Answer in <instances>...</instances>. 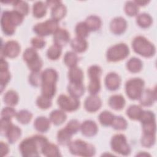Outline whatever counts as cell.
Returning <instances> with one entry per match:
<instances>
[{
    "instance_id": "54",
    "label": "cell",
    "mask_w": 157,
    "mask_h": 157,
    "mask_svg": "<svg viewBox=\"0 0 157 157\" xmlns=\"http://www.w3.org/2000/svg\"><path fill=\"white\" fill-rule=\"evenodd\" d=\"M137 6H145L146 4H147L150 1H134Z\"/></svg>"
},
{
    "instance_id": "9",
    "label": "cell",
    "mask_w": 157,
    "mask_h": 157,
    "mask_svg": "<svg viewBox=\"0 0 157 157\" xmlns=\"http://www.w3.org/2000/svg\"><path fill=\"white\" fill-rule=\"evenodd\" d=\"M23 58L31 72L40 71L42 66V61L35 48H26L23 53Z\"/></svg>"
},
{
    "instance_id": "30",
    "label": "cell",
    "mask_w": 157,
    "mask_h": 157,
    "mask_svg": "<svg viewBox=\"0 0 157 157\" xmlns=\"http://www.w3.org/2000/svg\"><path fill=\"white\" fill-rule=\"evenodd\" d=\"M85 22L90 31H96L99 29L102 24L101 18L96 15H90L88 17Z\"/></svg>"
},
{
    "instance_id": "42",
    "label": "cell",
    "mask_w": 157,
    "mask_h": 157,
    "mask_svg": "<svg viewBox=\"0 0 157 157\" xmlns=\"http://www.w3.org/2000/svg\"><path fill=\"white\" fill-rule=\"evenodd\" d=\"M10 79V74L8 68H0V86L1 93Z\"/></svg>"
},
{
    "instance_id": "47",
    "label": "cell",
    "mask_w": 157,
    "mask_h": 157,
    "mask_svg": "<svg viewBox=\"0 0 157 157\" xmlns=\"http://www.w3.org/2000/svg\"><path fill=\"white\" fill-rule=\"evenodd\" d=\"M29 82L31 85L39 86L42 82V73H40V71L31 72L29 76Z\"/></svg>"
},
{
    "instance_id": "25",
    "label": "cell",
    "mask_w": 157,
    "mask_h": 157,
    "mask_svg": "<svg viewBox=\"0 0 157 157\" xmlns=\"http://www.w3.org/2000/svg\"><path fill=\"white\" fill-rule=\"evenodd\" d=\"M50 120L45 117H38L34 122L35 129L40 132H45L50 128Z\"/></svg>"
},
{
    "instance_id": "41",
    "label": "cell",
    "mask_w": 157,
    "mask_h": 157,
    "mask_svg": "<svg viewBox=\"0 0 157 157\" xmlns=\"http://www.w3.org/2000/svg\"><path fill=\"white\" fill-rule=\"evenodd\" d=\"M90 33V30L86 26L85 22H80L75 26V33L77 37L85 39Z\"/></svg>"
},
{
    "instance_id": "40",
    "label": "cell",
    "mask_w": 157,
    "mask_h": 157,
    "mask_svg": "<svg viewBox=\"0 0 157 157\" xmlns=\"http://www.w3.org/2000/svg\"><path fill=\"white\" fill-rule=\"evenodd\" d=\"M32 113L27 110H21L16 114V118L21 124H26L29 123L32 119Z\"/></svg>"
},
{
    "instance_id": "16",
    "label": "cell",
    "mask_w": 157,
    "mask_h": 157,
    "mask_svg": "<svg viewBox=\"0 0 157 157\" xmlns=\"http://www.w3.org/2000/svg\"><path fill=\"white\" fill-rule=\"evenodd\" d=\"M127 22L124 18L119 17L113 18L110 23V29L112 33L116 35L123 34L126 29Z\"/></svg>"
},
{
    "instance_id": "5",
    "label": "cell",
    "mask_w": 157,
    "mask_h": 157,
    "mask_svg": "<svg viewBox=\"0 0 157 157\" xmlns=\"http://www.w3.org/2000/svg\"><path fill=\"white\" fill-rule=\"evenodd\" d=\"M68 147L70 152L74 155L88 157L94 155L96 153L94 145L80 139L70 142Z\"/></svg>"
},
{
    "instance_id": "27",
    "label": "cell",
    "mask_w": 157,
    "mask_h": 157,
    "mask_svg": "<svg viewBox=\"0 0 157 157\" xmlns=\"http://www.w3.org/2000/svg\"><path fill=\"white\" fill-rule=\"evenodd\" d=\"M72 135L73 134L65 127L58 131L57 133V140L61 145H68Z\"/></svg>"
},
{
    "instance_id": "10",
    "label": "cell",
    "mask_w": 157,
    "mask_h": 157,
    "mask_svg": "<svg viewBox=\"0 0 157 157\" xmlns=\"http://www.w3.org/2000/svg\"><path fill=\"white\" fill-rule=\"evenodd\" d=\"M112 150L121 155L127 156L131 153V148L127 142L126 137L122 134L114 135L110 141Z\"/></svg>"
},
{
    "instance_id": "51",
    "label": "cell",
    "mask_w": 157,
    "mask_h": 157,
    "mask_svg": "<svg viewBox=\"0 0 157 157\" xmlns=\"http://www.w3.org/2000/svg\"><path fill=\"white\" fill-rule=\"evenodd\" d=\"M31 43L33 48L35 49L42 48L45 45V41L44 40V39L42 37H39V36L33 37L31 40Z\"/></svg>"
},
{
    "instance_id": "39",
    "label": "cell",
    "mask_w": 157,
    "mask_h": 157,
    "mask_svg": "<svg viewBox=\"0 0 157 157\" xmlns=\"http://www.w3.org/2000/svg\"><path fill=\"white\" fill-rule=\"evenodd\" d=\"M13 10L18 12L23 16L28 15L29 13V6L28 3L23 1H13Z\"/></svg>"
},
{
    "instance_id": "22",
    "label": "cell",
    "mask_w": 157,
    "mask_h": 157,
    "mask_svg": "<svg viewBox=\"0 0 157 157\" xmlns=\"http://www.w3.org/2000/svg\"><path fill=\"white\" fill-rule=\"evenodd\" d=\"M21 134V131L20 128L12 124L6 132L4 136H6L9 143L13 144L18 140Z\"/></svg>"
},
{
    "instance_id": "17",
    "label": "cell",
    "mask_w": 157,
    "mask_h": 157,
    "mask_svg": "<svg viewBox=\"0 0 157 157\" xmlns=\"http://www.w3.org/2000/svg\"><path fill=\"white\" fill-rule=\"evenodd\" d=\"M139 99L140 100V104L143 106L148 107L152 105L156 99V89L144 90Z\"/></svg>"
},
{
    "instance_id": "18",
    "label": "cell",
    "mask_w": 157,
    "mask_h": 157,
    "mask_svg": "<svg viewBox=\"0 0 157 157\" xmlns=\"http://www.w3.org/2000/svg\"><path fill=\"white\" fill-rule=\"evenodd\" d=\"M70 40L69 33L65 29L58 28L53 34L54 44L61 47L66 45Z\"/></svg>"
},
{
    "instance_id": "4",
    "label": "cell",
    "mask_w": 157,
    "mask_h": 157,
    "mask_svg": "<svg viewBox=\"0 0 157 157\" xmlns=\"http://www.w3.org/2000/svg\"><path fill=\"white\" fill-rule=\"evenodd\" d=\"M132 47L136 53L144 57H151L156 53L155 45L144 36H139L136 37L132 40Z\"/></svg>"
},
{
    "instance_id": "19",
    "label": "cell",
    "mask_w": 157,
    "mask_h": 157,
    "mask_svg": "<svg viewBox=\"0 0 157 157\" xmlns=\"http://www.w3.org/2000/svg\"><path fill=\"white\" fill-rule=\"evenodd\" d=\"M121 84V78L115 72L109 73L105 78L106 88L110 91H115L118 89Z\"/></svg>"
},
{
    "instance_id": "50",
    "label": "cell",
    "mask_w": 157,
    "mask_h": 157,
    "mask_svg": "<svg viewBox=\"0 0 157 157\" xmlns=\"http://www.w3.org/2000/svg\"><path fill=\"white\" fill-rule=\"evenodd\" d=\"M142 124L143 132L144 134H155L156 132V121L144 123Z\"/></svg>"
},
{
    "instance_id": "24",
    "label": "cell",
    "mask_w": 157,
    "mask_h": 157,
    "mask_svg": "<svg viewBox=\"0 0 157 157\" xmlns=\"http://www.w3.org/2000/svg\"><path fill=\"white\" fill-rule=\"evenodd\" d=\"M108 103L112 109L115 110H120L124 107L126 102L123 96L120 94H115L109 98Z\"/></svg>"
},
{
    "instance_id": "37",
    "label": "cell",
    "mask_w": 157,
    "mask_h": 157,
    "mask_svg": "<svg viewBox=\"0 0 157 157\" xmlns=\"http://www.w3.org/2000/svg\"><path fill=\"white\" fill-rule=\"evenodd\" d=\"M78 61V58L77 54L73 52H67L64 56V64L70 68L75 67Z\"/></svg>"
},
{
    "instance_id": "20",
    "label": "cell",
    "mask_w": 157,
    "mask_h": 157,
    "mask_svg": "<svg viewBox=\"0 0 157 157\" xmlns=\"http://www.w3.org/2000/svg\"><path fill=\"white\" fill-rule=\"evenodd\" d=\"M80 129L83 136L90 137L97 134L98 128L94 121L92 120H86L80 124Z\"/></svg>"
},
{
    "instance_id": "53",
    "label": "cell",
    "mask_w": 157,
    "mask_h": 157,
    "mask_svg": "<svg viewBox=\"0 0 157 157\" xmlns=\"http://www.w3.org/2000/svg\"><path fill=\"white\" fill-rule=\"evenodd\" d=\"M9 148L7 144L4 143L3 142H1V153L2 156H6L9 153Z\"/></svg>"
},
{
    "instance_id": "46",
    "label": "cell",
    "mask_w": 157,
    "mask_h": 157,
    "mask_svg": "<svg viewBox=\"0 0 157 157\" xmlns=\"http://www.w3.org/2000/svg\"><path fill=\"white\" fill-rule=\"evenodd\" d=\"M156 141L155 134H143L140 142L141 144L147 148H150L152 147Z\"/></svg>"
},
{
    "instance_id": "14",
    "label": "cell",
    "mask_w": 157,
    "mask_h": 157,
    "mask_svg": "<svg viewBox=\"0 0 157 157\" xmlns=\"http://www.w3.org/2000/svg\"><path fill=\"white\" fill-rule=\"evenodd\" d=\"M20 52V45L15 40H9L1 48V56L14 58Z\"/></svg>"
},
{
    "instance_id": "35",
    "label": "cell",
    "mask_w": 157,
    "mask_h": 157,
    "mask_svg": "<svg viewBox=\"0 0 157 157\" xmlns=\"http://www.w3.org/2000/svg\"><path fill=\"white\" fill-rule=\"evenodd\" d=\"M142 112L143 110L139 105L134 104L130 105L128 108L126 110V115L131 120H139Z\"/></svg>"
},
{
    "instance_id": "44",
    "label": "cell",
    "mask_w": 157,
    "mask_h": 157,
    "mask_svg": "<svg viewBox=\"0 0 157 157\" xmlns=\"http://www.w3.org/2000/svg\"><path fill=\"white\" fill-rule=\"evenodd\" d=\"M124 11L129 17L136 16L139 12V7L134 1H128L124 6Z\"/></svg>"
},
{
    "instance_id": "23",
    "label": "cell",
    "mask_w": 157,
    "mask_h": 157,
    "mask_svg": "<svg viewBox=\"0 0 157 157\" xmlns=\"http://www.w3.org/2000/svg\"><path fill=\"white\" fill-rule=\"evenodd\" d=\"M41 152L44 155L48 157H58L61 156L59 150L57 145L48 142L43 146Z\"/></svg>"
},
{
    "instance_id": "6",
    "label": "cell",
    "mask_w": 157,
    "mask_h": 157,
    "mask_svg": "<svg viewBox=\"0 0 157 157\" xmlns=\"http://www.w3.org/2000/svg\"><path fill=\"white\" fill-rule=\"evenodd\" d=\"M144 81L140 78L128 80L125 85V91L128 98L132 100L139 99L144 91Z\"/></svg>"
},
{
    "instance_id": "34",
    "label": "cell",
    "mask_w": 157,
    "mask_h": 157,
    "mask_svg": "<svg viewBox=\"0 0 157 157\" xmlns=\"http://www.w3.org/2000/svg\"><path fill=\"white\" fill-rule=\"evenodd\" d=\"M19 100L18 94L14 90H9L4 96V102L9 106H14Z\"/></svg>"
},
{
    "instance_id": "3",
    "label": "cell",
    "mask_w": 157,
    "mask_h": 157,
    "mask_svg": "<svg viewBox=\"0 0 157 157\" xmlns=\"http://www.w3.org/2000/svg\"><path fill=\"white\" fill-rule=\"evenodd\" d=\"M58 75L52 68H47L42 72L41 92L42 94L52 98L56 93V83Z\"/></svg>"
},
{
    "instance_id": "8",
    "label": "cell",
    "mask_w": 157,
    "mask_h": 157,
    "mask_svg": "<svg viewBox=\"0 0 157 157\" xmlns=\"http://www.w3.org/2000/svg\"><path fill=\"white\" fill-rule=\"evenodd\" d=\"M102 73L101 68L98 65H93L88 69L90 78L88 91L90 94L96 95L101 90L100 77Z\"/></svg>"
},
{
    "instance_id": "43",
    "label": "cell",
    "mask_w": 157,
    "mask_h": 157,
    "mask_svg": "<svg viewBox=\"0 0 157 157\" xmlns=\"http://www.w3.org/2000/svg\"><path fill=\"white\" fill-rule=\"evenodd\" d=\"M111 126L116 130H124L128 126L126 120L122 117H115Z\"/></svg>"
},
{
    "instance_id": "13",
    "label": "cell",
    "mask_w": 157,
    "mask_h": 157,
    "mask_svg": "<svg viewBox=\"0 0 157 157\" xmlns=\"http://www.w3.org/2000/svg\"><path fill=\"white\" fill-rule=\"evenodd\" d=\"M47 7L52 9V18L58 21L61 20L66 14L67 10L66 6L59 1H48L46 2Z\"/></svg>"
},
{
    "instance_id": "52",
    "label": "cell",
    "mask_w": 157,
    "mask_h": 157,
    "mask_svg": "<svg viewBox=\"0 0 157 157\" xmlns=\"http://www.w3.org/2000/svg\"><path fill=\"white\" fill-rule=\"evenodd\" d=\"M12 124L10 120L2 118L1 119V132L2 134L4 135L6 132L9 128V127Z\"/></svg>"
},
{
    "instance_id": "33",
    "label": "cell",
    "mask_w": 157,
    "mask_h": 157,
    "mask_svg": "<svg viewBox=\"0 0 157 157\" xmlns=\"http://www.w3.org/2000/svg\"><path fill=\"white\" fill-rule=\"evenodd\" d=\"M136 22L137 25L142 28H147L151 25L153 19L149 14L142 13L137 15Z\"/></svg>"
},
{
    "instance_id": "12",
    "label": "cell",
    "mask_w": 157,
    "mask_h": 157,
    "mask_svg": "<svg viewBox=\"0 0 157 157\" xmlns=\"http://www.w3.org/2000/svg\"><path fill=\"white\" fill-rule=\"evenodd\" d=\"M57 103L59 107L64 111L72 112L78 109L80 101L78 98L68 96L65 94H61L58 96Z\"/></svg>"
},
{
    "instance_id": "2",
    "label": "cell",
    "mask_w": 157,
    "mask_h": 157,
    "mask_svg": "<svg viewBox=\"0 0 157 157\" xmlns=\"http://www.w3.org/2000/svg\"><path fill=\"white\" fill-rule=\"evenodd\" d=\"M24 16L18 12L13 10L4 11L1 16V25L3 33L7 36L13 34L15 28L23 21Z\"/></svg>"
},
{
    "instance_id": "21",
    "label": "cell",
    "mask_w": 157,
    "mask_h": 157,
    "mask_svg": "<svg viewBox=\"0 0 157 157\" xmlns=\"http://www.w3.org/2000/svg\"><path fill=\"white\" fill-rule=\"evenodd\" d=\"M67 91L70 96L76 98H79L84 94L85 87L83 83L69 82L67 86Z\"/></svg>"
},
{
    "instance_id": "36",
    "label": "cell",
    "mask_w": 157,
    "mask_h": 157,
    "mask_svg": "<svg viewBox=\"0 0 157 157\" xmlns=\"http://www.w3.org/2000/svg\"><path fill=\"white\" fill-rule=\"evenodd\" d=\"M62 47L54 44L48 48L47 52V56L51 60H56L60 57Z\"/></svg>"
},
{
    "instance_id": "1",
    "label": "cell",
    "mask_w": 157,
    "mask_h": 157,
    "mask_svg": "<svg viewBox=\"0 0 157 157\" xmlns=\"http://www.w3.org/2000/svg\"><path fill=\"white\" fill-rule=\"evenodd\" d=\"M47 139L40 135H35L24 139L19 145L21 155L24 157H37L39 156V150L48 142Z\"/></svg>"
},
{
    "instance_id": "32",
    "label": "cell",
    "mask_w": 157,
    "mask_h": 157,
    "mask_svg": "<svg viewBox=\"0 0 157 157\" xmlns=\"http://www.w3.org/2000/svg\"><path fill=\"white\" fill-rule=\"evenodd\" d=\"M142 66L143 64L142 61L136 57L130 58L126 64L128 70L132 73L139 72L142 70Z\"/></svg>"
},
{
    "instance_id": "48",
    "label": "cell",
    "mask_w": 157,
    "mask_h": 157,
    "mask_svg": "<svg viewBox=\"0 0 157 157\" xmlns=\"http://www.w3.org/2000/svg\"><path fill=\"white\" fill-rule=\"evenodd\" d=\"M16 111L13 108L10 106L6 107L3 108L1 111V118L10 120L12 117L16 116Z\"/></svg>"
},
{
    "instance_id": "31",
    "label": "cell",
    "mask_w": 157,
    "mask_h": 157,
    "mask_svg": "<svg viewBox=\"0 0 157 157\" xmlns=\"http://www.w3.org/2000/svg\"><path fill=\"white\" fill-rule=\"evenodd\" d=\"M47 6L46 3L42 1H37L33 4V13L34 17L40 18L44 17L47 12Z\"/></svg>"
},
{
    "instance_id": "7",
    "label": "cell",
    "mask_w": 157,
    "mask_h": 157,
    "mask_svg": "<svg viewBox=\"0 0 157 157\" xmlns=\"http://www.w3.org/2000/svg\"><path fill=\"white\" fill-rule=\"evenodd\" d=\"M129 53L128 45L124 43H120L110 47L106 54L107 61L117 62L126 58Z\"/></svg>"
},
{
    "instance_id": "28",
    "label": "cell",
    "mask_w": 157,
    "mask_h": 157,
    "mask_svg": "<svg viewBox=\"0 0 157 157\" xmlns=\"http://www.w3.org/2000/svg\"><path fill=\"white\" fill-rule=\"evenodd\" d=\"M71 46L74 52L77 53H82L86 50L88 44L85 39L76 37L71 40Z\"/></svg>"
},
{
    "instance_id": "55",
    "label": "cell",
    "mask_w": 157,
    "mask_h": 157,
    "mask_svg": "<svg viewBox=\"0 0 157 157\" xmlns=\"http://www.w3.org/2000/svg\"><path fill=\"white\" fill-rule=\"evenodd\" d=\"M138 155V156H144V155H145V156H150V155H148V154H147V153L145 154V153H140V154H139V155Z\"/></svg>"
},
{
    "instance_id": "38",
    "label": "cell",
    "mask_w": 157,
    "mask_h": 157,
    "mask_svg": "<svg viewBox=\"0 0 157 157\" xmlns=\"http://www.w3.org/2000/svg\"><path fill=\"white\" fill-rule=\"evenodd\" d=\"M115 116L110 112L107 110L102 112L99 115V121L100 123L104 126H111Z\"/></svg>"
},
{
    "instance_id": "26",
    "label": "cell",
    "mask_w": 157,
    "mask_h": 157,
    "mask_svg": "<svg viewBox=\"0 0 157 157\" xmlns=\"http://www.w3.org/2000/svg\"><path fill=\"white\" fill-rule=\"evenodd\" d=\"M67 116L63 110H54L50 114V120L55 125H60L66 120Z\"/></svg>"
},
{
    "instance_id": "29",
    "label": "cell",
    "mask_w": 157,
    "mask_h": 157,
    "mask_svg": "<svg viewBox=\"0 0 157 157\" xmlns=\"http://www.w3.org/2000/svg\"><path fill=\"white\" fill-rule=\"evenodd\" d=\"M69 79L71 82L83 83V73L81 69L75 66L70 68L68 72Z\"/></svg>"
},
{
    "instance_id": "15",
    "label": "cell",
    "mask_w": 157,
    "mask_h": 157,
    "mask_svg": "<svg viewBox=\"0 0 157 157\" xmlns=\"http://www.w3.org/2000/svg\"><path fill=\"white\" fill-rule=\"evenodd\" d=\"M102 106L101 99L96 95L90 94L88 96L84 102V107L88 112H95L98 111Z\"/></svg>"
},
{
    "instance_id": "45",
    "label": "cell",
    "mask_w": 157,
    "mask_h": 157,
    "mask_svg": "<svg viewBox=\"0 0 157 157\" xmlns=\"http://www.w3.org/2000/svg\"><path fill=\"white\" fill-rule=\"evenodd\" d=\"M36 104L41 109H47L52 106V98L41 94L37 98L36 100Z\"/></svg>"
},
{
    "instance_id": "49",
    "label": "cell",
    "mask_w": 157,
    "mask_h": 157,
    "mask_svg": "<svg viewBox=\"0 0 157 157\" xmlns=\"http://www.w3.org/2000/svg\"><path fill=\"white\" fill-rule=\"evenodd\" d=\"M65 127L74 134L80 129V124L77 120L72 119L67 123Z\"/></svg>"
},
{
    "instance_id": "11",
    "label": "cell",
    "mask_w": 157,
    "mask_h": 157,
    "mask_svg": "<svg viewBox=\"0 0 157 157\" xmlns=\"http://www.w3.org/2000/svg\"><path fill=\"white\" fill-rule=\"evenodd\" d=\"M58 28V21L51 18L36 24L33 28V31L38 36L44 37L53 34Z\"/></svg>"
}]
</instances>
